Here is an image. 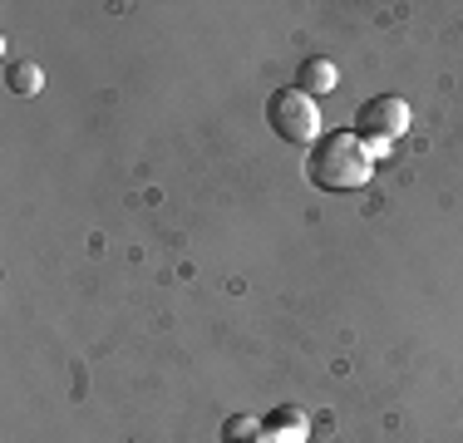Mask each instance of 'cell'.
I'll return each mask as SVG.
<instances>
[{
    "mask_svg": "<svg viewBox=\"0 0 463 443\" xmlns=\"http://www.w3.org/2000/svg\"><path fill=\"white\" fill-rule=\"evenodd\" d=\"M370 173H374L370 148L345 128L321 133V138L311 143V153H306V177H311L321 193H355V187L370 183Z\"/></svg>",
    "mask_w": 463,
    "mask_h": 443,
    "instance_id": "cell-1",
    "label": "cell"
},
{
    "mask_svg": "<svg viewBox=\"0 0 463 443\" xmlns=\"http://www.w3.org/2000/svg\"><path fill=\"white\" fill-rule=\"evenodd\" d=\"M267 128L277 133L281 143H301V148H311L316 138H321V108H316V99L306 94V89H277V94L267 99Z\"/></svg>",
    "mask_w": 463,
    "mask_h": 443,
    "instance_id": "cell-2",
    "label": "cell"
},
{
    "mask_svg": "<svg viewBox=\"0 0 463 443\" xmlns=\"http://www.w3.org/2000/svg\"><path fill=\"white\" fill-rule=\"evenodd\" d=\"M410 128V104H404L400 94H374L360 104V114H355V138L370 148V158H384V148H390L400 133Z\"/></svg>",
    "mask_w": 463,
    "mask_h": 443,
    "instance_id": "cell-3",
    "label": "cell"
},
{
    "mask_svg": "<svg viewBox=\"0 0 463 443\" xmlns=\"http://www.w3.org/2000/svg\"><path fill=\"white\" fill-rule=\"evenodd\" d=\"M306 434H311V419H306L296 404H281V409H271V414L261 419V438L257 443H306Z\"/></svg>",
    "mask_w": 463,
    "mask_h": 443,
    "instance_id": "cell-4",
    "label": "cell"
},
{
    "mask_svg": "<svg viewBox=\"0 0 463 443\" xmlns=\"http://www.w3.org/2000/svg\"><path fill=\"white\" fill-rule=\"evenodd\" d=\"M335 64L326 60V54H311V60H301V70H296V89H306L311 99H321V94H330L335 89Z\"/></svg>",
    "mask_w": 463,
    "mask_h": 443,
    "instance_id": "cell-5",
    "label": "cell"
},
{
    "mask_svg": "<svg viewBox=\"0 0 463 443\" xmlns=\"http://www.w3.org/2000/svg\"><path fill=\"white\" fill-rule=\"evenodd\" d=\"M5 89H10V94H20V99H35L40 89H45V74H40V64H30V60H10Z\"/></svg>",
    "mask_w": 463,
    "mask_h": 443,
    "instance_id": "cell-6",
    "label": "cell"
},
{
    "mask_svg": "<svg viewBox=\"0 0 463 443\" xmlns=\"http://www.w3.org/2000/svg\"><path fill=\"white\" fill-rule=\"evenodd\" d=\"M261 438V419L251 414H232L222 424V443H257Z\"/></svg>",
    "mask_w": 463,
    "mask_h": 443,
    "instance_id": "cell-7",
    "label": "cell"
}]
</instances>
